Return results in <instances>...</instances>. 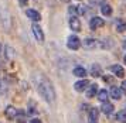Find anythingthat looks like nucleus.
<instances>
[{"label": "nucleus", "mask_w": 126, "mask_h": 123, "mask_svg": "<svg viewBox=\"0 0 126 123\" xmlns=\"http://www.w3.org/2000/svg\"><path fill=\"white\" fill-rule=\"evenodd\" d=\"M38 92L40 95L46 99L48 103H52V101L55 99V95H54V88H52L51 82L48 79H43L38 85Z\"/></svg>", "instance_id": "obj_1"}, {"label": "nucleus", "mask_w": 126, "mask_h": 123, "mask_svg": "<svg viewBox=\"0 0 126 123\" xmlns=\"http://www.w3.org/2000/svg\"><path fill=\"white\" fill-rule=\"evenodd\" d=\"M81 45V41L79 38L77 37V35H71L68 38V47L71 48V50H78Z\"/></svg>", "instance_id": "obj_2"}, {"label": "nucleus", "mask_w": 126, "mask_h": 123, "mask_svg": "<svg viewBox=\"0 0 126 123\" xmlns=\"http://www.w3.org/2000/svg\"><path fill=\"white\" fill-rule=\"evenodd\" d=\"M33 33H34L35 38H37V41H44V33H43V30H41V27L38 26V24H33Z\"/></svg>", "instance_id": "obj_3"}, {"label": "nucleus", "mask_w": 126, "mask_h": 123, "mask_svg": "<svg viewBox=\"0 0 126 123\" xmlns=\"http://www.w3.org/2000/svg\"><path fill=\"white\" fill-rule=\"evenodd\" d=\"M98 119H99V112L96 108H92L88 115V123H98Z\"/></svg>", "instance_id": "obj_4"}, {"label": "nucleus", "mask_w": 126, "mask_h": 123, "mask_svg": "<svg viewBox=\"0 0 126 123\" xmlns=\"http://www.w3.org/2000/svg\"><path fill=\"white\" fill-rule=\"evenodd\" d=\"M109 69H110V72H113L115 75H118L119 78H123V77H125V71H123V68L120 67L119 64H115V65H112Z\"/></svg>", "instance_id": "obj_5"}, {"label": "nucleus", "mask_w": 126, "mask_h": 123, "mask_svg": "<svg viewBox=\"0 0 126 123\" xmlns=\"http://www.w3.org/2000/svg\"><path fill=\"white\" fill-rule=\"evenodd\" d=\"M26 14H27V17H29V18L34 20V21H40V20H41V14H40V13H38L37 10H33V9H30V10L26 11Z\"/></svg>", "instance_id": "obj_6"}, {"label": "nucleus", "mask_w": 126, "mask_h": 123, "mask_svg": "<svg viewBox=\"0 0 126 123\" xmlns=\"http://www.w3.org/2000/svg\"><path fill=\"white\" fill-rule=\"evenodd\" d=\"M4 113H6V118L9 119V120H12V119H14L16 116H17V109L14 106H7L6 110H4Z\"/></svg>", "instance_id": "obj_7"}, {"label": "nucleus", "mask_w": 126, "mask_h": 123, "mask_svg": "<svg viewBox=\"0 0 126 123\" xmlns=\"http://www.w3.org/2000/svg\"><path fill=\"white\" fill-rule=\"evenodd\" d=\"M103 24H105V23H103V20L101 17H94L91 20V28L92 30H96L98 27H102Z\"/></svg>", "instance_id": "obj_8"}, {"label": "nucleus", "mask_w": 126, "mask_h": 123, "mask_svg": "<svg viewBox=\"0 0 126 123\" xmlns=\"http://www.w3.org/2000/svg\"><path fill=\"white\" fill-rule=\"evenodd\" d=\"M69 27L72 28V30H75V31H79L81 30L79 20H78L77 17H71V18H69Z\"/></svg>", "instance_id": "obj_9"}, {"label": "nucleus", "mask_w": 126, "mask_h": 123, "mask_svg": "<svg viewBox=\"0 0 126 123\" xmlns=\"http://www.w3.org/2000/svg\"><path fill=\"white\" fill-rule=\"evenodd\" d=\"M98 40H94V38H88L84 41V45H85V48H88V50H92V48H95V47H98Z\"/></svg>", "instance_id": "obj_10"}, {"label": "nucleus", "mask_w": 126, "mask_h": 123, "mask_svg": "<svg viewBox=\"0 0 126 123\" xmlns=\"http://www.w3.org/2000/svg\"><path fill=\"white\" fill-rule=\"evenodd\" d=\"M86 85H88V81H78V82L74 85V88H75L77 92H82V91L86 88Z\"/></svg>", "instance_id": "obj_11"}, {"label": "nucleus", "mask_w": 126, "mask_h": 123, "mask_svg": "<svg viewBox=\"0 0 126 123\" xmlns=\"http://www.w3.org/2000/svg\"><path fill=\"white\" fill-rule=\"evenodd\" d=\"M72 72H74L75 77H81V78H82V77H85L86 75V69L84 67H75Z\"/></svg>", "instance_id": "obj_12"}, {"label": "nucleus", "mask_w": 126, "mask_h": 123, "mask_svg": "<svg viewBox=\"0 0 126 123\" xmlns=\"http://www.w3.org/2000/svg\"><path fill=\"white\" fill-rule=\"evenodd\" d=\"M91 69H92L91 74H92V77H94V78H98V77L102 74V71H101V67H99V65H96V64H94Z\"/></svg>", "instance_id": "obj_13"}, {"label": "nucleus", "mask_w": 126, "mask_h": 123, "mask_svg": "<svg viewBox=\"0 0 126 123\" xmlns=\"http://www.w3.org/2000/svg\"><path fill=\"white\" fill-rule=\"evenodd\" d=\"M110 96H112L113 99H120V96H122V92H120L119 88L113 86V88L110 89Z\"/></svg>", "instance_id": "obj_14"}, {"label": "nucleus", "mask_w": 126, "mask_h": 123, "mask_svg": "<svg viewBox=\"0 0 126 123\" xmlns=\"http://www.w3.org/2000/svg\"><path fill=\"white\" fill-rule=\"evenodd\" d=\"M108 98H109V95H108V92H106L105 89H101L99 92H98V99H99L101 102H106Z\"/></svg>", "instance_id": "obj_15"}, {"label": "nucleus", "mask_w": 126, "mask_h": 123, "mask_svg": "<svg viewBox=\"0 0 126 123\" xmlns=\"http://www.w3.org/2000/svg\"><path fill=\"white\" fill-rule=\"evenodd\" d=\"M96 92H98V86L96 85H91V88L86 91V96L88 98H94V96L96 95Z\"/></svg>", "instance_id": "obj_16"}, {"label": "nucleus", "mask_w": 126, "mask_h": 123, "mask_svg": "<svg viewBox=\"0 0 126 123\" xmlns=\"http://www.w3.org/2000/svg\"><path fill=\"white\" fill-rule=\"evenodd\" d=\"M102 110H103V113H106V115H110V113L113 112V105H110V103H103Z\"/></svg>", "instance_id": "obj_17"}, {"label": "nucleus", "mask_w": 126, "mask_h": 123, "mask_svg": "<svg viewBox=\"0 0 126 123\" xmlns=\"http://www.w3.org/2000/svg\"><path fill=\"white\" fill-rule=\"evenodd\" d=\"M116 24H118V26H116V30H118V31L122 33V31H125V30H126V23L123 21V20H118Z\"/></svg>", "instance_id": "obj_18"}, {"label": "nucleus", "mask_w": 126, "mask_h": 123, "mask_svg": "<svg viewBox=\"0 0 126 123\" xmlns=\"http://www.w3.org/2000/svg\"><path fill=\"white\" fill-rule=\"evenodd\" d=\"M102 13L105 16H110V14H112V7L109 4H103L102 6Z\"/></svg>", "instance_id": "obj_19"}, {"label": "nucleus", "mask_w": 126, "mask_h": 123, "mask_svg": "<svg viewBox=\"0 0 126 123\" xmlns=\"http://www.w3.org/2000/svg\"><path fill=\"white\" fill-rule=\"evenodd\" d=\"M17 123H26V115H24L23 110L17 112Z\"/></svg>", "instance_id": "obj_20"}, {"label": "nucleus", "mask_w": 126, "mask_h": 123, "mask_svg": "<svg viewBox=\"0 0 126 123\" xmlns=\"http://www.w3.org/2000/svg\"><path fill=\"white\" fill-rule=\"evenodd\" d=\"M116 119H118L119 122H122V123H126V110H122V112L118 113Z\"/></svg>", "instance_id": "obj_21"}, {"label": "nucleus", "mask_w": 126, "mask_h": 123, "mask_svg": "<svg viewBox=\"0 0 126 123\" xmlns=\"http://www.w3.org/2000/svg\"><path fill=\"white\" fill-rule=\"evenodd\" d=\"M77 11L79 14H86V7L85 6H79V7H77Z\"/></svg>", "instance_id": "obj_22"}, {"label": "nucleus", "mask_w": 126, "mask_h": 123, "mask_svg": "<svg viewBox=\"0 0 126 123\" xmlns=\"http://www.w3.org/2000/svg\"><path fill=\"white\" fill-rule=\"evenodd\" d=\"M103 81H105V82H113V77H110V75H105V77H103Z\"/></svg>", "instance_id": "obj_23"}, {"label": "nucleus", "mask_w": 126, "mask_h": 123, "mask_svg": "<svg viewBox=\"0 0 126 123\" xmlns=\"http://www.w3.org/2000/svg\"><path fill=\"white\" fill-rule=\"evenodd\" d=\"M69 13H71V14H75V13H77V7L71 6V7H69Z\"/></svg>", "instance_id": "obj_24"}, {"label": "nucleus", "mask_w": 126, "mask_h": 123, "mask_svg": "<svg viewBox=\"0 0 126 123\" xmlns=\"http://www.w3.org/2000/svg\"><path fill=\"white\" fill-rule=\"evenodd\" d=\"M120 88H122V91H123V92L126 93V81H123V82H122V85H120Z\"/></svg>", "instance_id": "obj_25"}, {"label": "nucleus", "mask_w": 126, "mask_h": 123, "mask_svg": "<svg viewBox=\"0 0 126 123\" xmlns=\"http://www.w3.org/2000/svg\"><path fill=\"white\" fill-rule=\"evenodd\" d=\"M91 1L94 3V4H101L102 1H105V0H91Z\"/></svg>", "instance_id": "obj_26"}, {"label": "nucleus", "mask_w": 126, "mask_h": 123, "mask_svg": "<svg viewBox=\"0 0 126 123\" xmlns=\"http://www.w3.org/2000/svg\"><path fill=\"white\" fill-rule=\"evenodd\" d=\"M18 3H20V6H26L27 4V0H18Z\"/></svg>", "instance_id": "obj_27"}, {"label": "nucleus", "mask_w": 126, "mask_h": 123, "mask_svg": "<svg viewBox=\"0 0 126 123\" xmlns=\"http://www.w3.org/2000/svg\"><path fill=\"white\" fill-rule=\"evenodd\" d=\"M30 123H41L40 119H33V120H30Z\"/></svg>", "instance_id": "obj_28"}, {"label": "nucleus", "mask_w": 126, "mask_h": 123, "mask_svg": "<svg viewBox=\"0 0 126 123\" xmlns=\"http://www.w3.org/2000/svg\"><path fill=\"white\" fill-rule=\"evenodd\" d=\"M123 48H126V41H123Z\"/></svg>", "instance_id": "obj_29"}, {"label": "nucleus", "mask_w": 126, "mask_h": 123, "mask_svg": "<svg viewBox=\"0 0 126 123\" xmlns=\"http://www.w3.org/2000/svg\"><path fill=\"white\" fill-rule=\"evenodd\" d=\"M63 1H69V0H63Z\"/></svg>", "instance_id": "obj_30"}, {"label": "nucleus", "mask_w": 126, "mask_h": 123, "mask_svg": "<svg viewBox=\"0 0 126 123\" xmlns=\"http://www.w3.org/2000/svg\"><path fill=\"white\" fill-rule=\"evenodd\" d=\"M125 62H126V57H125Z\"/></svg>", "instance_id": "obj_31"}]
</instances>
